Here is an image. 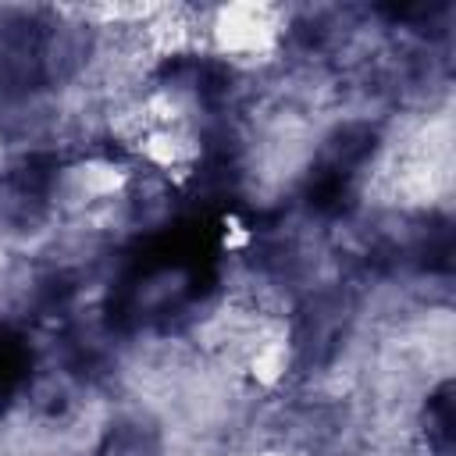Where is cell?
Segmentation results:
<instances>
[{
  "label": "cell",
  "mask_w": 456,
  "mask_h": 456,
  "mask_svg": "<svg viewBox=\"0 0 456 456\" xmlns=\"http://www.w3.org/2000/svg\"><path fill=\"white\" fill-rule=\"evenodd\" d=\"M281 11L267 4H232L203 14V43L228 61L256 64L271 57L281 43Z\"/></svg>",
  "instance_id": "obj_1"
}]
</instances>
